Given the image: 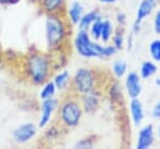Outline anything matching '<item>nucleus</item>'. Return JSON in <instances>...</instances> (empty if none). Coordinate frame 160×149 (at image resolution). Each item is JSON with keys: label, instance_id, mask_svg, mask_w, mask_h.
<instances>
[{"label": "nucleus", "instance_id": "nucleus-1", "mask_svg": "<svg viewBox=\"0 0 160 149\" xmlns=\"http://www.w3.org/2000/svg\"><path fill=\"white\" fill-rule=\"evenodd\" d=\"M50 59L41 53H31L25 60V71L30 81L35 85H42L48 81L51 73Z\"/></svg>", "mask_w": 160, "mask_h": 149}, {"label": "nucleus", "instance_id": "nucleus-2", "mask_svg": "<svg viewBox=\"0 0 160 149\" xmlns=\"http://www.w3.org/2000/svg\"><path fill=\"white\" fill-rule=\"evenodd\" d=\"M68 35V24L59 13L48 14L45 21V38L49 49L59 50Z\"/></svg>", "mask_w": 160, "mask_h": 149}, {"label": "nucleus", "instance_id": "nucleus-3", "mask_svg": "<svg viewBox=\"0 0 160 149\" xmlns=\"http://www.w3.org/2000/svg\"><path fill=\"white\" fill-rule=\"evenodd\" d=\"M71 83H72V88L75 89V91L80 95H82V94L95 91L96 78H95L92 70H90L88 68H79L75 71Z\"/></svg>", "mask_w": 160, "mask_h": 149}, {"label": "nucleus", "instance_id": "nucleus-4", "mask_svg": "<svg viewBox=\"0 0 160 149\" xmlns=\"http://www.w3.org/2000/svg\"><path fill=\"white\" fill-rule=\"evenodd\" d=\"M81 114H82V108L74 99H68L60 105L59 118L66 128L76 126L81 119Z\"/></svg>", "mask_w": 160, "mask_h": 149}, {"label": "nucleus", "instance_id": "nucleus-5", "mask_svg": "<svg viewBox=\"0 0 160 149\" xmlns=\"http://www.w3.org/2000/svg\"><path fill=\"white\" fill-rule=\"evenodd\" d=\"M96 45L98 43L90 39L88 30H79L74 38V48L76 53L82 58L86 59L98 58Z\"/></svg>", "mask_w": 160, "mask_h": 149}, {"label": "nucleus", "instance_id": "nucleus-6", "mask_svg": "<svg viewBox=\"0 0 160 149\" xmlns=\"http://www.w3.org/2000/svg\"><path fill=\"white\" fill-rule=\"evenodd\" d=\"M38 128L31 124V123H24L21 125H19L14 131H12V138L16 143L19 144H24L29 140H31L35 135H36Z\"/></svg>", "mask_w": 160, "mask_h": 149}, {"label": "nucleus", "instance_id": "nucleus-7", "mask_svg": "<svg viewBox=\"0 0 160 149\" xmlns=\"http://www.w3.org/2000/svg\"><path fill=\"white\" fill-rule=\"evenodd\" d=\"M58 104H59V101L55 98L42 100V103H41V114H40V119H39V128H45L50 123L52 113L58 108Z\"/></svg>", "mask_w": 160, "mask_h": 149}, {"label": "nucleus", "instance_id": "nucleus-8", "mask_svg": "<svg viewBox=\"0 0 160 149\" xmlns=\"http://www.w3.org/2000/svg\"><path fill=\"white\" fill-rule=\"evenodd\" d=\"M125 89L130 99L139 98L141 93V81H140V75L135 71H130L126 75L125 79Z\"/></svg>", "mask_w": 160, "mask_h": 149}, {"label": "nucleus", "instance_id": "nucleus-9", "mask_svg": "<svg viewBox=\"0 0 160 149\" xmlns=\"http://www.w3.org/2000/svg\"><path fill=\"white\" fill-rule=\"evenodd\" d=\"M154 128L151 124L145 125L139 130L138 140H136V148L138 149H148L154 144Z\"/></svg>", "mask_w": 160, "mask_h": 149}, {"label": "nucleus", "instance_id": "nucleus-10", "mask_svg": "<svg viewBox=\"0 0 160 149\" xmlns=\"http://www.w3.org/2000/svg\"><path fill=\"white\" fill-rule=\"evenodd\" d=\"M129 110H130V116H131V120L134 123V125H140L144 120V106H142V103L135 98V99H130V104H129Z\"/></svg>", "mask_w": 160, "mask_h": 149}, {"label": "nucleus", "instance_id": "nucleus-11", "mask_svg": "<svg viewBox=\"0 0 160 149\" xmlns=\"http://www.w3.org/2000/svg\"><path fill=\"white\" fill-rule=\"evenodd\" d=\"M99 103H100V98H99L96 90L81 95V108L85 113L95 111L99 106Z\"/></svg>", "mask_w": 160, "mask_h": 149}, {"label": "nucleus", "instance_id": "nucleus-12", "mask_svg": "<svg viewBox=\"0 0 160 149\" xmlns=\"http://www.w3.org/2000/svg\"><path fill=\"white\" fill-rule=\"evenodd\" d=\"M158 0H141V3L138 6L136 10V18L135 20L138 21H142L144 19H146L156 8Z\"/></svg>", "mask_w": 160, "mask_h": 149}, {"label": "nucleus", "instance_id": "nucleus-13", "mask_svg": "<svg viewBox=\"0 0 160 149\" xmlns=\"http://www.w3.org/2000/svg\"><path fill=\"white\" fill-rule=\"evenodd\" d=\"M84 15V8L80 3L78 1H74L70 8L68 9V16H69V21L72 24V25H78L81 16Z\"/></svg>", "mask_w": 160, "mask_h": 149}, {"label": "nucleus", "instance_id": "nucleus-14", "mask_svg": "<svg viewBox=\"0 0 160 149\" xmlns=\"http://www.w3.org/2000/svg\"><path fill=\"white\" fill-rule=\"evenodd\" d=\"M65 0H40V6L42 11L46 14H52V13H59L61 8L64 6Z\"/></svg>", "mask_w": 160, "mask_h": 149}, {"label": "nucleus", "instance_id": "nucleus-15", "mask_svg": "<svg viewBox=\"0 0 160 149\" xmlns=\"http://www.w3.org/2000/svg\"><path fill=\"white\" fill-rule=\"evenodd\" d=\"M99 16H101L100 14H99V11H96V10H91V11H89V13H84V15L81 16V19H80V21H79V30H88L89 31V28L91 26V24L99 18Z\"/></svg>", "mask_w": 160, "mask_h": 149}, {"label": "nucleus", "instance_id": "nucleus-16", "mask_svg": "<svg viewBox=\"0 0 160 149\" xmlns=\"http://www.w3.org/2000/svg\"><path fill=\"white\" fill-rule=\"evenodd\" d=\"M52 81L58 90H65L70 83V73L68 70H61L60 73H58L54 76Z\"/></svg>", "mask_w": 160, "mask_h": 149}, {"label": "nucleus", "instance_id": "nucleus-17", "mask_svg": "<svg viewBox=\"0 0 160 149\" xmlns=\"http://www.w3.org/2000/svg\"><path fill=\"white\" fill-rule=\"evenodd\" d=\"M158 71V66L154 61H144L140 66V76L142 79H149L150 76L155 75Z\"/></svg>", "mask_w": 160, "mask_h": 149}, {"label": "nucleus", "instance_id": "nucleus-18", "mask_svg": "<svg viewBox=\"0 0 160 149\" xmlns=\"http://www.w3.org/2000/svg\"><path fill=\"white\" fill-rule=\"evenodd\" d=\"M56 86L54 84L52 80H48L42 84V88L40 90V99L41 100H45V99H50V98H54L55 96V93H56Z\"/></svg>", "mask_w": 160, "mask_h": 149}, {"label": "nucleus", "instance_id": "nucleus-19", "mask_svg": "<svg viewBox=\"0 0 160 149\" xmlns=\"http://www.w3.org/2000/svg\"><path fill=\"white\" fill-rule=\"evenodd\" d=\"M111 70H112V74L115 75V78L120 79V78H122V76L126 74L128 65H126V63H125L122 59H118V60H115V61L112 63Z\"/></svg>", "mask_w": 160, "mask_h": 149}, {"label": "nucleus", "instance_id": "nucleus-20", "mask_svg": "<svg viewBox=\"0 0 160 149\" xmlns=\"http://www.w3.org/2000/svg\"><path fill=\"white\" fill-rule=\"evenodd\" d=\"M102 23H104L102 18H101V16H99V18H98L92 24H91V26L89 28L90 35H91V38H92L94 40H100L101 29H102Z\"/></svg>", "mask_w": 160, "mask_h": 149}, {"label": "nucleus", "instance_id": "nucleus-21", "mask_svg": "<svg viewBox=\"0 0 160 149\" xmlns=\"http://www.w3.org/2000/svg\"><path fill=\"white\" fill-rule=\"evenodd\" d=\"M112 24L109 20H104L102 23V29H101V35H100V40L102 43H108L111 38H112Z\"/></svg>", "mask_w": 160, "mask_h": 149}, {"label": "nucleus", "instance_id": "nucleus-22", "mask_svg": "<svg viewBox=\"0 0 160 149\" xmlns=\"http://www.w3.org/2000/svg\"><path fill=\"white\" fill-rule=\"evenodd\" d=\"M149 51H150V55H151L152 60L160 63V39H155L150 43Z\"/></svg>", "mask_w": 160, "mask_h": 149}, {"label": "nucleus", "instance_id": "nucleus-23", "mask_svg": "<svg viewBox=\"0 0 160 149\" xmlns=\"http://www.w3.org/2000/svg\"><path fill=\"white\" fill-rule=\"evenodd\" d=\"M111 39H112V45H114L118 50H120V49L124 46V38H122V34H121V33H116Z\"/></svg>", "mask_w": 160, "mask_h": 149}, {"label": "nucleus", "instance_id": "nucleus-24", "mask_svg": "<svg viewBox=\"0 0 160 149\" xmlns=\"http://www.w3.org/2000/svg\"><path fill=\"white\" fill-rule=\"evenodd\" d=\"M154 31L156 34H160V9L155 13L154 16Z\"/></svg>", "mask_w": 160, "mask_h": 149}, {"label": "nucleus", "instance_id": "nucleus-25", "mask_svg": "<svg viewBox=\"0 0 160 149\" xmlns=\"http://www.w3.org/2000/svg\"><path fill=\"white\" fill-rule=\"evenodd\" d=\"M151 115H152V118L156 119V120L160 119V100L155 103V105H154V108H152V111H151Z\"/></svg>", "mask_w": 160, "mask_h": 149}, {"label": "nucleus", "instance_id": "nucleus-26", "mask_svg": "<svg viewBox=\"0 0 160 149\" xmlns=\"http://www.w3.org/2000/svg\"><path fill=\"white\" fill-rule=\"evenodd\" d=\"M76 146H80V148H90L91 146V141H90V139H84L82 141H79L76 144Z\"/></svg>", "mask_w": 160, "mask_h": 149}, {"label": "nucleus", "instance_id": "nucleus-27", "mask_svg": "<svg viewBox=\"0 0 160 149\" xmlns=\"http://www.w3.org/2000/svg\"><path fill=\"white\" fill-rule=\"evenodd\" d=\"M140 29H141V21L135 20L134 24H132V33H134V34H138V33L140 31Z\"/></svg>", "mask_w": 160, "mask_h": 149}, {"label": "nucleus", "instance_id": "nucleus-28", "mask_svg": "<svg viewBox=\"0 0 160 149\" xmlns=\"http://www.w3.org/2000/svg\"><path fill=\"white\" fill-rule=\"evenodd\" d=\"M19 0H0V4L4 5H10V4H16Z\"/></svg>", "mask_w": 160, "mask_h": 149}, {"label": "nucleus", "instance_id": "nucleus-29", "mask_svg": "<svg viewBox=\"0 0 160 149\" xmlns=\"http://www.w3.org/2000/svg\"><path fill=\"white\" fill-rule=\"evenodd\" d=\"M101 3H104V4H112V3H115V1H118V0H100Z\"/></svg>", "mask_w": 160, "mask_h": 149}, {"label": "nucleus", "instance_id": "nucleus-30", "mask_svg": "<svg viewBox=\"0 0 160 149\" xmlns=\"http://www.w3.org/2000/svg\"><path fill=\"white\" fill-rule=\"evenodd\" d=\"M155 84H156L158 86H160V78H156V79H155Z\"/></svg>", "mask_w": 160, "mask_h": 149}, {"label": "nucleus", "instance_id": "nucleus-31", "mask_svg": "<svg viewBox=\"0 0 160 149\" xmlns=\"http://www.w3.org/2000/svg\"><path fill=\"white\" fill-rule=\"evenodd\" d=\"M158 134H159V136H160V125H159V128H158Z\"/></svg>", "mask_w": 160, "mask_h": 149}, {"label": "nucleus", "instance_id": "nucleus-32", "mask_svg": "<svg viewBox=\"0 0 160 149\" xmlns=\"http://www.w3.org/2000/svg\"><path fill=\"white\" fill-rule=\"evenodd\" d=\"M31 1H34V3H40V0H31Z\"/></svg>", "mask_w": 160, "mask_h": 149}]
</instances>
